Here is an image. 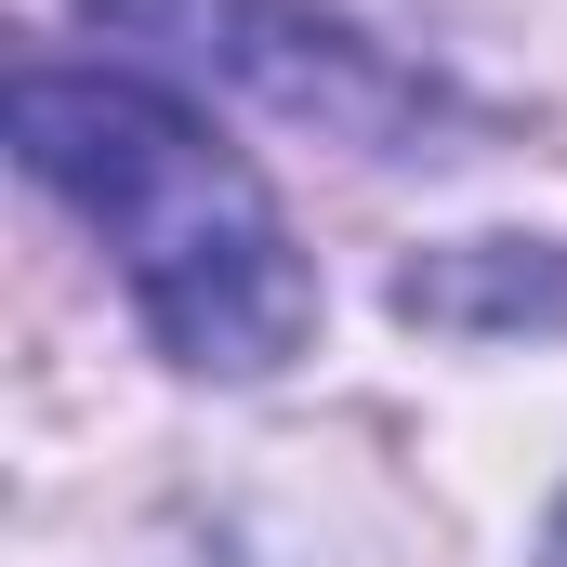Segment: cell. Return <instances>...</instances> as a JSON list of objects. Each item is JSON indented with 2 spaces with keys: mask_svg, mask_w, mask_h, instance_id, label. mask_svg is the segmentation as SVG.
<instances>
[{
  "mask_svg": "<svg viewBox=\"0 0 567 567\" xmlns=\"http://www.w3.org/2000/svg\"><path fill=\"white\" fill-rule=\"evenodd\" d=\"M13 145L27 172L120 251V290L185 370H278L317 330V278L290 251L278 198L251 185L238 145H212L172 93L106 80V66H27L13 80Z\"/></svg>",
  "mask_w": 567,
  "mask_h": 567,
  "instance_id": "6da1fadb",
  "label": "cell"
},
{
  "mask_svg": "<svg viewBox=\"0 0 567 567\" xmlns=\"http://www.w3.org/2000/svg\"><path fill=\"white\" fill-rule=\"evenodd\" d=\"M80 13H93V27H198L212 0H80Z\"/></svg>",
  "mask_w": 567,
  "mask_h": 567,
  "instance_id": "7a4b0ae2",
  "label": "cell"
},
{
  "mask_svg": "<svg viewBox=\"0 0 567 567\" xmlns=\"http://www.w3.org/2000/svg\"><path fill=\"white\" fill-rule=\"evenodd\" d=\"M555 567H567V502H555Z\"/></svg>",
  "mask_w": 567,
  "mask_h": 567,
  "instance_id": "3957f363",
  "label": "cell"
}]
</instances>
